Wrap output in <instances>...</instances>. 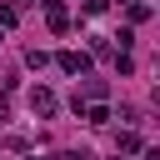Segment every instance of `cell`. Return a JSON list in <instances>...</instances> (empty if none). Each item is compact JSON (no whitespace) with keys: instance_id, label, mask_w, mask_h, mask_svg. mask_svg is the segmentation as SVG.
I'll use <instances>...</instances> for the list:
<instances>
[{"instance_id":"13","label":"cell","mask_w":160,"mask_h":160,"mask_svg":"<svg viewBox=\"0 0 160 160\" xmlns=\"http://www.w3.org/2000/svg\"><path fill=\"white\" fill-rule=\"evenodd\" d=\"M120 5H125V0H120Z\"/></svg>"},{"instance_id":"6","label":"cell","mask_w":160,"mask_h":160,"mask_svg":"<svg viewBox=\"0 0 160 160\" xmlns=\"http://www.w3.org/2000/svg\"><path fill=\"white\" fill-rule=\"evenodd\" d=\"M25 65H30V70H45L50 55H45V50H25Z\"/></svg>"},{"instance_id":"11","label":"cell","mask_w":160,"mask_h":160,"mask_svg":"<svg viewBox=\"0 0 160 160\" xmlns=\"http://www.w3.org/2000/svg\"><path fill=\"white\" fill-rule=\"evenodd\" d=\"M60 160H90V155H60Z\"/></svg>"},{"instance_id":"9","label":"cell","mask_w":160,"mask_h":160,"mask_svg":"<svg viewBox=\"0 0 160 160\" xmlns=\"http://www.w3.org/2000/svg\"><path fill=\"white\" fill-rule=\"evenodd\" d=\"M120 150H125V155H130V150H140V135H135V130H125V135H120Z\"/></svg>"},{"instance_id":"3","label":"cell","mask_w":160,"mask_h":160,"mask_svg":"<svg viewBox=\"0 0 160 160\" xmlns=\"http://www.w3.org/2000/svg\"><path fill=\"white\" fill-rule=\"evenodd\" d=\"M30 105H35V115H55V90L35 85V90H30Z\"/></svg>"},{"instance_id":"7","label":"cell","mask_w":160,"mask_h":160,"mask_svg":"<svg viewBox=\"0 0 160 160\" xmlns=\"http://www.w3.org/2000/svg\"><path fill=\"white\" fill-rule=\"evenodd\" d=\"M90 55H110V35H90Z\"/></svg>"},{"instance_id":"10","label":"cell","mask_w":160,"mask_h":160,"mask_svg":"<svg viewBox=\"0 0 160 160\" xmlns=\"http://www.w3.org/2000/svg\"><path fill=\"white\" fill-rule=\"evenodd\" d=\"M105 5L110 0H85V15H105Z\"/></svg>"},{"instance_id":"2","label":"cell","mask_w":160,"mask_h":160,"mask_svg":"<svg viewBox=\"0 0 160 160\" xmlns=\"http://www.w3.org/2000/svg\"><path fill=\"white\" fill-rule=\"evenodd\" d=\"M40 5H45V20H50V30H55V35H65V30H70V15H65V5H60V0H40Z\"/></svg>"},{"instance_id":"12","label":"cell","mask_w":160,"mask_h":160,"mask_svg":"<svg viewBox=\"0 0 160 160\" xmlns=\"http://www.w3.org/2000/svg\"><path fill=\"white\" fill-rule=\"evenodd\" d=\"M115 160H125V155H115Z\"/></svg>"},{"instance_id":"4","label":"cell","mask_w":160,"mask_h":160,"mask_svg":"<svg viewBox=\"0 0 160 160\" xmlns=\"http://www.w3.org/2000/svg\"><path fill=\"white\" fill-rule=\"evenodd\" d=\"M80 120H85V125H110V105H100V100H95V105H85V110H80Z\"/></svg>"},{"instance_id":"5","label":"cell","mask_w":160,"mask_h":160,"mask_svg":"<svg viewBox=\"0 0 160 160\" xmlns=\"http://www.w3.org/2000/svg\"><path fill=\"white\" fill-rule=\"evenodd\" d=\"M125 5H130V10H125V15H130V20H135V25H140V20H150V5H145V0H125Z\"/></svg>"},{"instance_id":"1","label":"cell","mask_w":160,"mask_h":160,"mask_svg":"<svg viewBox=\"0 0 160 160\" xmlns=\"http://www.w3.org/2000/svg\"><path fill=\"white\" fill-rule=\"evenodd\" d=\"M55 60H60L65 75H85V70H90V55H85V50H60Z\"/></svg>"},{"instance_id":"8","label":"cell","mask_w":160,"mask_h":160,"mask_svg":"<svg viewBox=\"0 0 160 160\" xmlns=\"http://www.w3.org/2000/svg\"><path fill=\"white\" fill-rule=\"evenodd\" d=\"M15 20H20V10H15V5H0V30H10Z\"/></svg>"}]
</instances>
